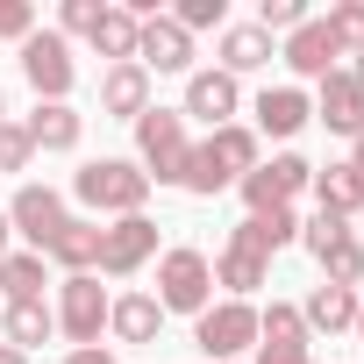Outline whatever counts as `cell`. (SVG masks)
Returning a JSON list of instances; mask_svg holds the SVG:
<instances>
[{"mask_svg": "<svg viewBox=\"0 0 364 364\" xmlns=\"http://www.w3.org/2000/svg\"><path fill=\"white\" fill-rule=\"evenodd\" d=\"M72 193L93 208V215H143V200H150V178H143V164L136 157H93V164H79V178H72Z\"/></svg>", "mask_w": 364, "mask_h": 364, "instance_id": "3957f363", "label": "cell"}, {"mask_svg": "<svg viewBox=\"0 0 364 364\" xmlns=\"http://www.w3.org/2000/svg\"><path fill=\"white\" fill-rule=\"evenodd\" d=\"M314 122H328V136H364V86L336 65L328 79H321V93H314Z\"/></svg>", "mask_w": 364, "mask_h": 364, "instance_id": "4fadbf2b", "label": "cell"}, {"mask_svg": "<svg viewBox=\"0 0 364 364\" xmlns=\"http://www.w3.org/2000/svg\"><path fill=\"white\" fill-rule=\"evenodd\" d=\"M0 122H8V100H0Z\"/></svg>", "mask_w": 364, "mask_h": 364, "instance_id": "7bdbcfd3", "label": "cell"}, {"mask_svg": "<svg viewBox=\"0 0 364 364\" xmlns=\"http://www.w3.org/2000/svg\"><path fill=\"white\" fill-rule=\"evenodd\" d=\"M307 22V0H264V8H257V29L264 36H293Z\"/></svg>", "mask_w": 364, "mask_h": 364, "instance_id": "d6a6232c", "label": "cell"}, {"mask_svg": "<svg viewBox=\"0 0 364 364\" xmlns=\"http://www.w3.org/2000/svg\"><path fill=\"white\" fill-rule=\"evenodd\" d=\"M307 178H314V164L293 157V150H279L272 164L257 157V171H243L236 186H243V208H250V215H279V208H293V193L307 186Z\"/></svg>", "mask_w": 364, "mask_h": 364, "instance_id": "8992f818", "label": "cell"}, {"mask_svg": "<svg viewBox=\"0 0 364 364\" xmlns=\"http://www.w3.org/2000/svg\"><path fill=\"white\" fill-rule=\"evenodd\" d=\"M136 65L143 72H193V36L178 29L171 15H150L136 36Z\"/></svg>", "mask_w": 364, "mask_h": 364, "instance_id": "5bb4252c", "label": "cell"}, {"mask_svg": "<svg viewBox=\"0 0 364 364\" xmlns=\"http://www.w3.org/2000/svg\"><path fill=\"white\" fill-rule=\"evenodd\" d=\"M307 186H314L321 215H343V222H350V215L364 208V186H357V171H350V164H328V171H314Z\"/></svg>", "mask_w": 364, "mask_h": 364, "instance_id": "484cf974", "label": "cell"}, {"mask_svg": "<svg viewBox=\"0 0 364 364\" xmlns=\"http://www.w3.org/2000/svg\"><path fill=\"white\" fill-rule=\"evenodd\" d=\"M65 222H72V215H65V193H58V186H22V193L8 200V229H15L36 257L50 250V236H58Z\"/></svg>", "mask_w": 364, "mask_h": 364, "instance_id": "8fae6325", "label": "cell"}, {"mask_svg": "<svg viewBox=\"0 0 364 364\" xmlns=\"http://www.w3.org/2000/svg\"><path fill=\"white\" fill-rule=\"evenodd\" d=\"M36 36V8L29 0H0V43H29Z\"/></svg>", "mask_w": 364, "mask_h": 364, "instance_id": "d590c367", "label": "cell"}, {"mask_svg": "<svg viewBox=\"0 0 364 364\" xmlns=\"http://www.w3.org/2000/svg\"><path fill=\"white\" fill-rule=\"evenodd\" d=\"M107 328H114L122 343H150V336L164 328V307H157V293H122V300L107 307Z\"/></svg>", "mask_w": 364, "mask_h": 364, "instance_id": "cb8c5ba5", "label": "cell"}, {"mask_svg": "<svg viewBox=\"0 0 364 364\" xmlns=\"http://www.w3.org/2000/svg\"><path fill=\"white\" fill-rule=\"evenodd\" d=\"M357 336H364V307H357Z\"/></svg>", "mask_w": 364, "mask_h": 364, "instance_id": "b9f144b4", "label": "cell"}, {"mask_svg": "<svg viewBox=\"0 0 364 364\" xmlns=\"http://www.w3.org/2000/svg\"><path fill=\"white\" fill-rule=\"evenodd\" d=\"M229 243L272 264V250H286V243H300V215H293V208H279V215H243Z\"/></svg>", "mask_w": 364, "mask_h": 364, "instance_id": "d6986e66", "label": "cell"}, {"mask_svg": "<svg viewBox=\"0 0 364 364\" xmlns=\"http://www.w3.org/2000/svg\"><path fill=\"white\" fill-rule=\"evenodd\" d=\"M157 307L164 314H208L215 307V264H208V250L178 243V250L157 257Z\"/></svg>", "mask_w": 364, "mask_h": 364, "instance_id": "277c9868", "label": "cell"}, {"mask_svg": "<svg viewBox=\"0 0 364 364\" xmlns=\"http://www.w3.org/2000/svg\"><path fill=\"white\" fill-rule=\"evenodd\" d=\"M8 236H15V229H8V208H0V257H8Z\"/></svg>", "mask_w": 364, "mask_h": 364, "instance_id": "ab89813d", "label": "cell"}, {"mask_svg": "<svg viewBox=\"0 0 364 364\" xmlns=\"http://www.w3.org/2000/svg\"><path fill=\"white\" fill-rule=\"evenodd\" d=\"M215 50H222V65H215V72H229V79H243V72H264V65L279 58V43H272L257 22H229Z\"/></svg>", "mask_w": 364, "mask_h": 364, "instance_id": "2e32d148", "label": "cell"}, {"mask_svg": "<svg viewBox=\"0 0 364 364\" xmlns=\"http://www.w3.org/2000/svg\"><path fill=\"white\" fill-rule=\"evenodd\" d=\"M50 264H65V272H93L100 264V222L93 215H72L58 236H50V250H43Z\"/></svg>", "mask_w": 364, "mask_h": 364, "instance_id": "44dd1931", "label": "cell"}, {"mask_svg": "<svg viewBox=\"0 0 364 364\" xmlns=\"http://www.w3.org/2000/svg\"><path fill=\"white\" fill-rule=\"evenodd\" d=\"M43 286H50V272H43L36 250H8L0 257V293H8V307L15 300H43Z\"/></svg>", "mask_w": 364, "mask_h": 364, "instance_id": "4316f807", "label": "cell"}, {"mask_svg": "<svg viewBox=\"0 0 364 364\" xmlns=\"http://www.w3.org/2000/svg\"><path fill=\"white\" fill-rule=\"evenodd\" d=\"M22 129H29L36 150H79V129H86V122L72 114V100H36V114H29Z\"/></svg>", "mask_w": 364, "mask_h": 364, "instance_id": "7402d4cb", "label": "cell"}, {"mask_svg": "<svg viewBox=\"0 0 364 364\" xmlns=\"http://www.w3.org/2000/svg\"><path fill=\"white\" fill-rule=\"evenodd\" d=\"M171 22L186 29V36H193V29H215V36H222V29H229V0H178Z\"/></svg>", "mask_w": 364, "mask_h": 364, "instance_id": "4dcf8cb0", "label": "cell"}, {"mask_svg": "<svg viewBox=\"0 0 364 364\" xmlns=\"http://www.w3.org/2000/svg\"><path fill=\"white\" fill-rule=\"evenodd\" d=\"M0 364H29V357H22V350H15V343H0Z\"/></svg>", "mask_w": 364, "mask_h": 364, "instance_id": "74e56055", "label": "cell"}, {"mask_svg": "<svg viewBox=\"0 0 364 364\" xmlns=\"http://www.w3.org/2000/svg\"><path fill=\"white\" fill-rule=\"evenodd\" d=\"M100 8H107V0H65V8H58V36H65V43H72V36H93Z\"/></svg>", "mask_w": 364, "mask_h": 364, "instance_id": "e575fe53", "label": "cell"}, {"mask_svg": "<svg viewBox=\"0 0 364 364\" xmlns=\"http://www.w3.org/2000/svg\"><path fill=\"white\" fill-rule=\"evenodd\" d=\"M243 171H257V129L229 122V129H215L208 143H193V164H186V193L215 200L222 186H236Z\"/></svg>", "mask_w": 364, "mask_h": 364, "instance_id": "7a4b0ae2", "label": "cell"}, {"mask_svg": "<svg viewBox=\"0 0 364 364\" xmlns=\"http://www.w3.org/2000/svg\"><path fill=\"white\" fill-rule=\"evenodd\" d=\"M193 343H200L215 364H236V357L257 343V307H250V300H215L208 314H193Z\"/></svg>", "mask_w": 364, "mask_h": 364, "instance_id": "52a82bcc", "label": "cell"}, {"mask_svg": "<svg viewBox=\"0 0 364 364\" xmlns=\"http://www.w3.org/2000/svg\"><path fill=\"white\" fill-rule=\"evenodd\" d=\"M150 257H157V222H150V215H122V222L100 229V264H93V272L129 279V272H143Z\"/></svg>", "mask_w": 364, "mask_h": 364, "instance_id": "9c48e42d", "label": "cell"}, {"mask_svg": "<svg viewBox=\"0 0 364 364\" xmlns=\"http://www.w3.org/2000/svg\"><path fill=\"white\" fill-rule=\"evenodd\" d=\"M357 293L350 286H314L307 300H300V321H307V336H336V328H357Z\"/></svg>", "mask_w": 364, "mask_h": 364, "instance_id": "ffe728a7", "label": "cell"}, {"mask_svg": "<svg viewBox=\"0 0 364 364\" xmlns=\"http://www.w3.org/2000/svg\"><path fill=\"white\" fill-rule=\"evenodd\" d=\"M350 171H357V186H364V136H357V157H350Z\"/></svg>", "mask_w": 364, "mask_h": 364, "instance_id": "f35d334b", "label": "cell"}, {"mask_svg": "<svg viewBox=\"0 0 364 364\" xmlns=\"http://www.w3.org/2000/svg\"><path fill=\"white\" fill-rule=\"evenodd\" d=\"M29 157H36L29 129L22 122H0V171H29Z\"/></svg>", "mask_w": 364, "mask_h": 364, "instance_id": "836d02e7", "label": "cell"}, {"mask_svg": "<svg viewBox=\"0 0 364 364\" xmlns=\"http://www.w3.org/2000/svg\"><path fill=\"white\" fill-rule=\"evenodd\" d=\"M136 36H143V22L129 15V8H100V22H93V50L107 58V65H136Z\"/></svg>", "mask_w": 364, "mask_h": 364, "instance_id": "603a6c76", "label": "cell"}, {"mask_svg": "<svg viewBox=\"0 0 364 364\" xmlns=\"http://www.w3.org/2000/svg\"><path fill=\"white\" fill-rule=\"evenodd\" d=\"M0 321H8V343H15L22 357H29L36 343H50V328H58V314H50L43 300H15V307L0 314Z\"/></svg>", "mask_w": 364, "mask_h": 364, "instance_id": "83f0119b", "label": "cell"}, {"mask_svg": "<svg viewBox=\"0 0 364 364\" xmlns=\"http://www.w3.org/2000/svg\"><path fill=\"white\" fill-rule=\"evenodd\" d=\"M22 79L36 86V100H65V93H72V79H79L72 43H65L58 29H36V36L22 43Z\"/></svg>", "mask_w": 364, "mask_h": 364, "instance_id": "ba28073f", "label": "cell"}, {"mask_svg": "<svg viewBox=\"0 0 364 364\" xmlns=\"http://www.w3.org/2000/svg\"><path fill=\"white\" fill-rule=\"evenodd\" d=\"M208 264H215V286H229V300H250V293L272 279V264L250 257V250H236V243H229L222 257H208Z\"/></svg>", "mask_w": 364, "mask_h": 364, "instance_id": "d4e9b609", "label": "cell"}, {"mask_svg": "<svg viewBox=\"0 0 364 364\" xmlns=\"http://www.w3.org/2000/svg\"><path fill=\"white\" fill-rule=\"evenodd\" d=\"M357 279H364V243L343 236V243L321 257V286H350V293H357Z\"/></svg>", "mask_w": 364, "mask_h": 364, "instance_id": "f546056e", "label": "cell"}, {"mask_svg": "<svg viewBox=\"0 0 364 364\" xmlns=\"http://www.w3.org/2000/svg\"><path fill=\"white\" fill-rule=\"evenodd\" d=\"M136 164L150 186H186V164H193V136L178 107H150L136 114Z\"/></svg>", "mask_w": 364, "mask_h": 364, "instance_id": "6da1fadb", "label": "cell"}, {"mask_svg": "<svg viewBox=\"0 0 364 364\" xmlns=\"http://www.w3.org/2000/svg\"><path fill=\"white\" fill-rule=\"evenodd\" d=\"M100 114H114V122L150 114V72L143 65H107L100 72Z\"/></svg>", "mask_w": 364, "mask_h": 364, "instance_id": "e0dca14e", "label": "cell"}, {"mask_svg": "<svg viewBox=\"0 0 364 364\" xmlns=\"http://www.w3.org/2000/svg\"><path fill=\"white\" fill-rule=\"evenodd\" d=\"M321 29H328L336 58H357L364 50V0H336V8L321 15Z\"/></svg>", "mask_w": 364, "mask_h": 364, "instance_id": "f1b7e54d", "label": "cell"}, {"mask_svg": "<svg viewBox=\"0 0 364 364\" xmlns=\"http://www.w3.org/2000/svg\"><path fill=\"white\" fill-rule=\"evenodd\" d=\"M279 58L293 65V79H314V86H321V79L336 72V43H328L321 15H307V22H300V29H293V36L279 43Z\"/></svg>", "mask_w": 364, "mask_h": 364, "instance_id": "9a60e30c", "label": "cell"}, {"mask_svg": "<svg viewBox=\"0 0 364 364\" xmlns=\"http://www.w3.org/2000/svg\"><path fill=\"white\" fill-rule=\"evenodd\" d=\"M350 79H357V86H364V50H357V72H350Z\"/></svg>", "mask_w": 364, "mask_h": 364, "instance_id": "60d3db41", "label": "cell"}, {"mask_svg": "<svg viewBox=\"0 0 364 364\" xmlns=\"http://www.w3.org/2000/svg\"><path fill=\"white\" fill-rule=\"evenodd\" d=\"M307 343H314V336H307V321H300L293 300L257 307V364H314Z\"/></svg>", "mask_w": 364, "mask_h": 364, "instance_id": "30bf717a", "label": "cell"}, {"mask_svg": "<svg viewBox=\"0 0 364 364\" xmlns=\"http://www.w3.org/2000/svg\"><path fill=\"white\" fill-rule=\"evenodd\" d=\"M107 307H114V300H107L100 272H72V279L58 286V307H50V314H58V328L72 336V350H93L100 328H107Z\"/></svg>", "mask_w": 364, "mask_h": 364, "instance_id": "5b68a950", "label": "cell"}, {"mask_svg": "<svg viewBox=\"0 0 364 364\" xmlns=\"http://www.w3.org/2000/svg\"><path fill=\"white\" fill-rule=\"evenodd\" d=\"M65 364H122V357H107V350L93 343V350H65Z\"/></svg>", "mask_w": 364, "mask_h": 364, "instance_id": "8d00e7d4", "label": "cell"}, {"mask_svg": "<svg viewBox=\"0 0 364 364\" xmlns=\"http://www.w3.org/2000/svg\"><path fill=\"white\" fill-rule=\"evenodd\" d=\"M343 236H357V229H350L343 215H314V222H300V243H307L314 257H328V250H336Z\"/></svg>", "mask_w": 364, "mask_h": 364, "instance_id": "1f68e13d", "label": "cell"}, {"mask_svg": "<svg viewBox=\"0 0 364 364\" xmlns=\"http://www.w3.org/2000/svg\"><path fill=\"white\" fill-rule=\"evenodd\" d=\"M236 107H243V79H229V72H186V107H178V114H193L208 129H229Z\"/></svg>", "mask_w": 364, "mask_h": 364, "instance_id": "7c38bea8", "label": "cell"}, {"mask_svg": "<svg viewBox=\"0 0 364 364\" xmlns=\"http://www.w3.org/2000/svg\"><path fill=\"white\" fill-rule=\"evenodd\" d=\"M250 114H257L264 136H300V129L314 122V100H307V86H264Z\"/></svg>", "mask_w": 364, "mask_h": 364, "instance_id": "ac0fdd59", "label": "cell"}]
</instances>
